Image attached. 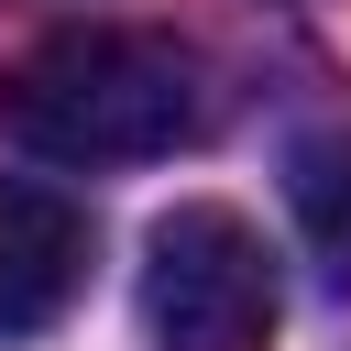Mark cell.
I'll return each instance as SVG.
<instances>
[{
  "mask_svg": "<svg viewBox=\"0 0 351 351\" xmlns=\"http://www.w3.org/2000/svg\"><path fill=\"white\" fill-rule=\"evenodd\" d=\"M0 132L33 165H154L208 132V66L176 33L66 22L0 66Z\"/></svg>",
  "mask_w": 351,
  "mask_h": 351,
  "instance_id": "1",
  "label": "cell"
},
{
  "mask_svg": "<svg viewBox=\"0 0 351 351\" xmlns=\"http://www.w3.org/2000/svg\"><path fill=\"white\" fill-rule=\"evenodd\" d=\"M285 318V285H274V252L241 208L219 197H186L154 219L143 241V329L165 351H263Z\"/></svg>",
  "mask_w": 351,
  "mask_h": 351,
  "instance_id": "2",
  "label": "cell"
},
{
  "mask_svg": "<svg viewBox=\"0 0 351 351\" xmlns=\"http://www.w3.org/2000/svg\"><path fill=\"white\" fill-rule=\"evenodd\" d=\"M88 252H99V230H88L77 197L0 176V340L55 329V318L88 296Z\"/></svg>",
  "mask_w": 351,
  "mask_h": 351,
  "instance_id": "3",
  "label": "cell"
},
{
  "mask_svg": "<svg viewBox=\"0 0 351 351\" xmlns=\"http://www.w3.org/2000/svg\"><path fill=\"white\" fill-rule=\"evenodd\" d=\"M285 197H296V230L318 252V274L351 296V132H318L285 154Z\"/></svg>",
  "mask_w": 351,
  "mask_h": 351,
  "instance_id": "4",
  "label": "cell"
}]
</instances>
